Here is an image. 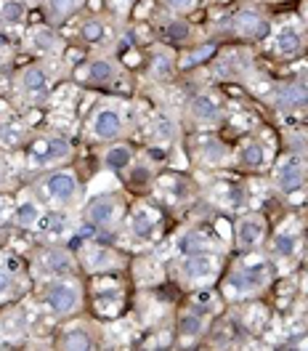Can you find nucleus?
<instances>
[{"instance_id": "nucleus-35", "label": "nucleus", "mask_w": 308, "mask_h": 351, "mask_svg": "<svg viewBox=\"0 0 308 351\" xmlns=\"http://www.w3.org/2000/svg\"><path fill=\"white\" fill-rule=\"evenodd\" d=\"M14 287H16V277H14L8 269H0V298L11 295V293H14Z\"/></svg>"}, {"instance_id": "nucleus-29", "label": "nucleus", "mask_w": 308, "mask_h": 351, "mask_svg": "<svg viewBox=\"0 0 308 351\" xmlns=\"http://www.w3.org/2000/svg\"><path fill=\"white\" fill-rule=\"evenodd\" d=\"M176 59L168 53V51H157L149 62V75L154 80H168L173 72H176Z\"/></svg>"}, {"instance_id": "nucleus-13", "label": "nucleus", "mask_w": 308, "mask_h": 351, "mask_svg": "<svg viewBox=\"0 0 308 351\" xmlns=\"http://www.w3.org/2000/svg\"><path fill=\"white\" fill-rule=\"evenodd\" d=\"M38 263H40L43 271L53 274V277H64L69 271H75V266H77L75 256L64 247H43L38 253Z\"/></svg>"}, {"instance_id": "nucleus-10", "label": "nucleus", "mask_w": 308, "mask_h": 351, "mask_svg": "<svg viewBox=\"0 0 308 351\" xmlns=\"http://www.w3.org/2000/svg\"><path fill=\"white\" fill-rule=\"evenodd\" d=\"M274 107L279 112L308 110V83H285L274 90Z\"/></svg>"}, {"instance_id": "nucleus-5", "label": "nucleus", "mask_w": 308, "mask_h": 351, "mask_svg": "<svg viewBox=\"0 0 308 351\" xmlns=\"http://www.w3.org/2000/svg\"><path fill=\"white\" fill-rule=\"evenodd\" d=\"M88 131L96 141L114 144L125 133V117H123V112L117 110V107L104 104V107H99V110L93 112V117H90L88 123Z\"/></svg>"}, {"instance_id": "nucleus-21", "label": "nucleus", "mask_w": 308, "mask_h": 351, "mask_svg": "<svg viewBox=\"0 0 308 351\" xmlns=\"http://www.w3.org/2000/svg\"><path fill=\"white\" fill-rule=\"evenodd\" d=\"M59 349H69V351H90L96 349V341L90 335V330L86 328H69L59 335Z\"/></svg>"}, {"instance_id": "nucleus-15", "label": "nucleus", "mask_w": 308, "mask_h": 351, "mask_svg": "<svg viewBox=\"0 0 308 351\" xmlns=\"http://www.w3.org/2000/svg\"><path fill=\"white\" fill-rule=\"evenodd\" d=\"M35 157L43 162V165H59V162H64L72 157V144L62 138V136H48L43 138L40 144H38V149H35Z\"/></svg>"}, {"instance_id": "nucleus-30", "label": "nucleus", "mask_w": 308, "mask_h": 351, "mask_svg": "<svg viewBox=\"0 0 308 351\" xmlns=\"http://www.w3.org/2000/svg\"><path fill=\"white\" fill-rule=\"evenodd\" d=\"M271 253L277 256V258H295V253H298V237L295 234H290V232H279V234H274V242H271Z\"/></svg>"}, {"instance_id": "nucleus-28", "label": "nucleus", "mask_w": 308, "mask_h": 351, "mask_svg": "<svg viewBox=\"0 0 308 351\" xmlns=\"http://www.w3.org/2000/svg\"><path fill=\"white\" fill-rule=\"evenodd\" d=\"M154 221H157V216L149 208H136L131 213V232L138 240H149L154 234Z\"/></svg>"}, {"instance_id": "nucleus-23", "label": "nucleus", "mask_w": 308, "mask_h": 351, "mask_svg": "<svg viewBox=\"0 0 308 351\" xmlns=\"http://www.w3.org/2000/svg\"><path fill=\"white\" fill-rule=\"evenodd\" d=\"M43 208H40V202L32 197L22 199L19 205H16V213H14V221H16V226H22V229H35L40 221H43Z\"/></svg>"}, {"instance_id": "nucleus-7", "label": "nucleus", "mask_w": 308, "mask_h": 351, "mask_svg": "<svg viewBox=\"0 0 308 351\" xmlns=\"http://www.w3.org/2000/svg\"><path fill=\"white\" fill-rule=\"evenodd\" d=\"M231 32L242 40H264L271 32V22L264 14H258L255 8H242L240 14H234L231 19Z\"/></svg>"}, {"instance_id": "nucleus-11", "label": "nucleus", "mask_w": 308, "mask_h": 351, "mask_svg": "<svg viewBox=\"0 0 308 351\" xmlns=\"http://www.w3.org/2000/svg\"><path fill=\"white\" fill-rule=\"evenodd\" d=\"M266 240V221L261 216H244L234 226V242L240 250H253Z\"/></svg>"}, {"instance_id": "nucleus-26", "label": "nucleus", "mask_w": 308, "mask_h": 351, "mask_svg": "<svg viewBox=\"0 0 308 351\" xmlns=\"http://www.w3.org/2000/svg\"><path fill=\"white\" fill-rule=\"evenodd\" d=\"M192 35H194V29H192V24L183 22V19H168V22L162 24V38H165V43L170 45H186L192 40Z\"/></svg>"}, {"instance_id": "nucleus-1", "label": "nucleus", "mask_w": 308, "mask_h": 351, "mask_svg": "<svg viewBox=\"0 0 308 351\" xmlns=\"http://www.w3.org/2000/svg\"><path fill=\"white\" fill-rule=\"evenodd\" d=\"M43 301L53 314H59V317H72V314H77V311L83 308V287H80L77 280H72L69 274L56 277V280H51V282L45 285Z\"/></svg>"}, {"instance_id": "nucleus-32", "label": "nucleus", "mask_w": 308, "mask_h": 351, "mask_svg": "<svg viewBox=\"0 0 308 351\" xmlns=\"http://www.w3.org/2000/svg\"><path fill=\"white\" fill-rule=\"evenodd\" d=\"M80 38H83V43H101L107 38V27L101 19H88L80 27Z\"/></svg>"}, {"instance_id": "nucleus-17", "label": "nucleus", "mask_w": 308, "mask_h": 351, "mask_svg": "<svg viewBox=\"0 0 308 351\" xmlns=\"http://www.w3.org/2000/svg\"><path fill=\"white\" fill-rule=\"evenodd\" d=\"M120 77V64L112 56H96L86 66V80L90 86H112Z\"/></svg>"}, {"instance_id": "nucleus-14", "label": "nucleus", "mask_w": 308, "mask_h": 351, "mask_svg": "<svg viewBox=\"0 0 308 351\" xmlns=\"http://www.w3.org/2000/svg\"><path fill=\"white\" fill-rule=\"evenodd\" d=\"M16 86H19V93H22V96L35 99V96H43L45 90L51 88V77H48V72H45L43 66L32 64V66H24L22 72H19Z\"/></svg>"}, {"instance_id": "nucleus-12", "label": "nucleus", "mask_w": 308, "mask_h": 351, "mask_svg": "<svg viewBox=\"0 0 308 351\" xmlns=\"http://www.w3.org/2000/svg\"><path fill=\"white\" fill-rule=\"evenodd\" d=\"M213 69L218 77L226 80H234V77H242L244 72L250 69V53L244 48H234V51H226L220 53L218 59L213 62Z\"/></svg>"}, {"instance_id": "nucleus-4", "label": "nucleus", "mask_w": 308, "mask_h": 351, "mask_svg": "<svg viewBox=\"0 0 308 351\" xmlns=\"http://www.w3.org/2000/svg\"><path fill=\"white\" fill-rule=\"evenodd\" d=\"M86 221L93 223L99 232H110L123 219V199L114 195H99L86 205Z\"/></svg>"}, {"instance_id": "nucleus-8", "label": "nucleus", "mask_w": 308, "mask_h": 351, "mask_svg": "<svg viewBox=\"0 0 308 351\" xmlns=\"http://www.w3.org/2000/svg\"><path fill=\"white\" fill-rule=\"evenodd\" d=\"M271 282V271L266 263H253V266H242L229 277V287L237 290L240 295L247 293H258Z\"/></svg>"}, {"instance_id": "nucleus-19", "label": "nucleus", "mask_w": 308, "mask_h": 351, "mask_svg": "<svg viewBox=\"0 0 308 351\" xmlns=\"http://www.w3.org/2000/svg\"><path fill=\"white\" fill-rule=\"evenodd\" d=\"M29 43L32 48L38 51V53H43V56H53V53H59L62 51V38L53 32V27H35L32 32H29Z\"/></svg>"}, {"instance_id": "nucleus-27", "label": "nucleus", "mask_w": 308, "mask_h": 351, "mask_svg": "<svg viewBox=\"0 0 308 351\" xmlns=\"http://www.w3.org/2000/svg\"><path fill=\"white\" fill-rule=\"evenodd\" d=\"M216 53H218V45H216V43L194 45V48H189V51L181 56L178 69H192V66H197V64H205V62H210Z\"/></svg>"}, {"instance_id": "nucleus-25", "label": "nucleus", "mask_w": 308, "mask_h": 351, "mask_svg": "<svg viewBox=\"0 0 308 351\" xmlns=\"http://www.w3.org/2000/svg\"><path fill=\"white\" fill-rule=\"evenodd\" d=\"M45 16L53 24L64 22L69 16H75L83 8V0H43Z\"/></svg>"}, {"instance_id": "nucleus-22", "label": "nucleus", "mask_w": 308, "mask_h": 351, "mask_svg": "<svg viewBox=\"0 0 308 351\" xmlns=\"http://www.w3.org/2000/svg\"><path fill=\"white\" fill-rule=\"evenodd\" d=\"M205 330H207V317H205V311H199V308H192V311H183L181 317H178V332L183 335V338H202L205 335Z\"/></svg>"}, {"instance_id": "nucleus-34", "label": "nucleus", "mask_w": 308, "mask_h": 351, "mask_svg": "<svg viewBox=\"0 0 308 351\" xmlns=\"http://www.w3.org/2000/svg\"><path fill=\"white\" fill-rule=\"evenodd\" d=\"M165 3V8L170 11V14H189V11H194L199 5V0H162Z\"/></svg>"}, {"instance_id": "nucleus-18", "label": "nucleus", "mask_w": 308, "mask_h": 351, "mask_svg": "<svg viewBox=\"0 0 308 351\" xmlns=\"http://www.w3.org/2000/svg\"><path fill=\"white\" fill-rule=\"evenodd\" d=\"M80 258L86 261V266H88L90 271H112V269H117L123 263L117 258V253H112L107 247H99V245H88Z\"/></svg>"}, {"instance_id": "nucleus-33", "label": "nucleus", "mask_w": 308, "mask_h": 351, "mask_svg": "<svg viewBox=\"0 0 308 351\" xmlns=\"http://www.w3.org/2000/svg\"><path fill=\"white\" fill-rule=\"evenodd\" d=\"M202 157H205L210 165H218V162H226L229 152H226V147L218 144V141H207L205 149H202Z\"/></svg>"}, {"instance_id": "nucleus-9", "label": "nucleus", "mask_w": 308, "mask_h": 351, "mask_svg": "<svg viewBox=\"0 0 308 351\" xmlns=\"http://www.w3.org/2000/svg\"><path fill=\"white\" fill-rule=\"evenodd\" d=\"M189 117L197 123V125H205V128H216L223 120V107L210 96V93H197L189 99Z\"/></svg>"}, {"instance_id": "nucleus-36", "label": "nucleus", "mask_w": 308, "mask_h": 351, "mask_svg": "<svg viewBox=\"0 0 308 351\" xmlns=\"http://www.w3.org/2000/svg\"><path fill=\"white\" fill-rule=\"evenodd\" d=\"M306 27H308V5H306Z\"/></svg>"}, {"instance_id": "nucleus-16", "label": "nucleus", "mask_w": 308, "mask_h": 351, "mask_svg": "<svg viewBox=\"0 0 308 351\" xmlns=\"http://www.w3.org/2000/svg\"><path fill=\"white\" fill-rule=\"evenodd\" d=\"M306 35H303V29H298V27H282L279 32H277V38H274V53L277 56H298V53H303L306 51Z\"/></svg>"}, {"instance_id": "nucleus-20", "label": "nucleus", "mask_w": 308, "mask_h": 351, "mask_svg": "<svg viewBox=\"0 0 308 351\" xmlns=\"http://www.w3.org/2000/svg\"><path fill=\"white\" fill-rule=\"evenodd\" d=\"M101 162H104L107 171L123 173V171H128L133 165V149L128 144H110V149H104Z\"/></svg>"}, {"instance_id": "nucleus-24", "label": "nucleus", "mask_w": 308, "mask_h": 351, "mask_svg": "<svg viewBox=\"0 0 308 351\" xmlns=\"http://www.w3.org/2000/svg\"><path fill=\"white\" fill-rule=\"evenodd\" d=\"M266 160H268V149H266V144L261 141V138L247 141L242 149H240V165L247 168V171H258V168H264Z\"/></svg>"}, {"instance_id": "nucleus-3", "label": "nucleus", "mask_w": 308, "mask_h": 351, "mask_svg": "<svg viewBox=\"0 0 308 351\" xmlns=\"http://www.w3.org/2000/svg\"><path fill=\"white\" fill-rule=\"evenodd\" d=\"M43 195L59 208H69L80 197V181L72 171H53L40 181Z\"/></svg>"}, {"instance_id": "nucleus-6", "label": "nucleus", "mask_w": 308, "mask_h": 351, "mask_svg": "<svg viewBox=\"0 0 308 351\" xmlns=\"http://www.w3.org/2000/svg\"><path fill=\"white\" fill-rule=\"evenodd\" d=\"M308 181V165L306 160H300L298 154H290L285 157L277 171H274V186L282 192V195H295L306 186Z\"/></svg>"}, {"instance_id": "nucleus-31", "label": "nucleus", "mask_w": 308, "mask_h": 351, "mask_svg": "<svg viewBox=\"0 0 308 351\" xmlns=\"http://www.w3.org/2000/svg\"><path fill=\"white\" fill-rule=\"evenodd\" d=\"M27 16V5L22 0H5L0 5V22L3 24H22Z\"/></svg>"}, {"instance_id": "nucleus-2", "label": "nucleus", "mask_w": 308, "mask_h": 351, "mask_svg": "<svg viewBox=\"0 0 308 351\" xmlns=\"http://www.w3.org/2000/svg\"><path fill=\"white\" fill-rule=\"evenodd\" d=\"M216 258L210 253V247H197V250H189L183 253V258L178 263V271H181V280L186 285H207L213 277H216Z\"/></svg>"}]
</instances>
